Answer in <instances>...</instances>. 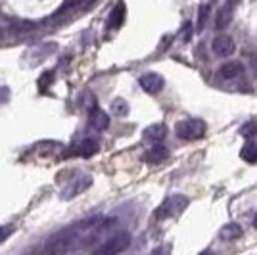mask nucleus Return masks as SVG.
Wrapping results in <instances>:
<instances>
[{
	"instance_id": "nucleus-1",
	"label": "nucleus",
	"mask_w": 257,
	"mask_h": 255,
	"mask_svg": "<svg viewBox=\"0 0 257 255\" xmlns=\"http://www.w3.org/2000/svg\"><path fill=\"white\" fill-rule=\"evenodd\" d=\"M128 245H131V234L128 232H117L107 236L104 240V244H100L94 249V253L100 255H117L121 251H125Z\"/></svg>"
},
{
	"instance_id": "nucleus-2",
	"label": "nucleus",
	"mask_w": 257,
	"mask_h": 255,
	"mask_svg": "<svg viewBox=\"0 0 257 255\" xmlns=\"http://www.w3.org/2000/svg\"><path fill=\"white\" fill-rule=\"evenodd\" d=\"M186 207H188V198L182 196V194H173L169 198H165L163 203L156 209V217L158 219H169L175 215H181Z\"/></svg>"
},
{
	"instance_id": "nucleus-3",
	"label": "nucleus",
	"mask_w": 257,
	"mask_h": 255,
	"mask_svg": "<svg viewBox=\"0 0 257 255\" xmlns=\"http://www.w3.org/2000/svg\"><path fill=\"white\" fill-rule=\"evenodd\" d=\"M205 129L202 119H182L175 125V133L182 140H198L205 135Z\"/></svg>"
},
{
	"instance_id": "nucleus-4",
	"label": "nucleus",
	"mask_w": 257,
	"mask_h": 255,
	"mask_svg": "<svg viewBox=\"0 0 257 255\" xmlns=\"http://www.w3.org/2000/svg\"><path fill=\"white\" fill-rule=\"evenodd\" d=\"M92 186V177L90 175H77L75 179L65 184V188L62 190L60 198L62 200H73L77 196H81L83 192H86L88 188Z\"/></svg>"
},
{
	"instance_id": "nucleus-5",
	"label": "nucleus",
	"mask_w": 257,
	"mask_h": 255,
	"mask_svg": "<svg viewBox=\"0 0 257 255\" xmlns=\"http://www.w3.org/2000/svg\"><path fill=\"white\" fill-rule=\"evenodd\" d=\"M139 85L144 92H148V94H158V92L163 90L165 81H163V77H161L160 73H146L139 79Z\"/></svg>"
},
{
	"instance_id": "nucleus-6",
	"label": "nucleus",
	"mask_w": 257,
	"mask_h": 255,
	"mask_svg": "<svg viewBox=\"0 0 257 255\" xmlns=\"http://www.w3.org/2000/svg\"><path fill=\"white\" fill-rule=\"evenodd\" d=\"M98 150H100V144H98V140L94 139H85L81 140V142H75L71 150H69V154L71 156H81V158H90V156H94Z\"/></svg>"
},
{
	"instance_id": "nucleus-7",
	"label": "nucleus",
	"mask_w": 257,
	"mask_h": 255,
	"mask_svg": "<svg viewBox=\"0 0 257 255\" xmlns=\"http://www.w3.org/2000/svg\"><path fill=\"white\" fill-rule=\"evenodd\" d=\"M211 48H213V52L217 56H230L234 52V41L228 35H217L213 39Z\"/></svg>"
},
{
	"instance_id": "nucleus-8",
	"label": "nucleus",
	"mask_w": 257,
	"mask_h": 255,
	"mask_svg": "<svg viewBox=\"0 0 257 255\" xmlns=\"http://www.w3.org/2000/svg\"><path fill=\"white\" fill-rule=\"evenodd\" d=\"M169 158V150L165 148L161 142H154L148 152L144 154V160L152 163V165H156V163H161V161H165Z\"/></svg>"
},
{
	"instance_id": "nucleus-9",
	"label": "nucleus",
	"mask_w": 257,
	"mask_h": 255,
	"mask_svg": "<svg viewBox=\"0 0 257 255\" xmlns=\"http://www.w3.org/2000/svg\"><path fill=\"white\" fill-rule=\"evenodd\" d=\"M88 121H90V127L96 129V131H106V129L109 127V117H107L106 111H102L100 107H92V109H90Z\"/></svg>"
},
{
	"instance_id": "nucleus-10",
	"label": "nucleus",
	"mask_w": 257,
	"mask_h": 255,
	"mask_svg": "<svg viewBox=\"0 0 257 255\" xmlns=\"http://www.w3.org/2000/svg\"><path fill=\"white\" fill-rule=\"evenodd\" d=\"M165 135H167V129L165 125H161V123H156V125H150V127L144 129V133H142V139L146 140V142H161V140L165 139Z\"/></svg>"
},
{
	"instance_id": "nucleus-11",
	"label": "nucleus",
	"mask_w": 257,
	"mask_h": 255,
	"mask_svg": "<svg viewBox=\"0 0 257 255\" xmlns=\"http://www.w3.org/2000/svg\"><path fill=\"white\" fill-rule=\"evenodd\" d=\"M242 73H244V65L240 64V62H226V64L219 67V75L223 79H236Z\"/></svg>"
},
{
	"instance_id": "nucleus-12",
	"label": "nucleus",
	"mask_w": 257,
	"mask_h": 255,
	"mask_svg": "<svg viewBox=\"0 0 257 255\" xmlns=\"http://www.w3.org/2000/svg\"><path fill=\"white\" fill-rule=\"evenodd\" d=\"M123 22H125V4H123V2H117L115 8L109 14L107 25H109L111 29H119V27L123 25Z\"/></svg>"
},
{
	"instance_id": "nucleus-13",
	"label": "nucleus",
	"mask_w": 257,
	"mask_h": 255,
	"mask_svg": "<svg viewBox=\"0 0 257 255\" xmlns=\"http://www.w3.org/2000/svg\"><path fill=\"white\" fill-rule=\"evenodd\" d=\"M219 236H221V240H226V242L238 240V238L242 236V226L236 223H228L219 230Z\"/></svg>"
},
{
	"instance_id": "nucleus-14",
	"label": "nucleus",
	"mask_w": 257,
	"mask_h": 255,
	"mask_svg": "<svg viewBox=\"0 0 257 255\" xmlns=\"http://www.w3.org/2000/svg\"><path fill=\"white\" fill-rule=\"evenodd\" d=\"M240 158H242L244 161H247V163H255L257 161V144H253V142L244 144L242 150H240Z\"/></svg>"
},
{
	"instance_id": "nucleus-15",
	"label": "nucleus",
	"mask_w": 257,
	"mask_h": 255,
	"mask_svg": "<svg viewBox=\"0 0 257 255\" xmlns=\"http://www.w3.org/2000/svg\"><path fill=\"white\" fill-rule=\"evenodd\" d=\"M230 16H232V4H226L221 8L219 16H217V22H215V27L217 29H223L226 23L230 22Z\"/></svg>"
},
{
	"instance_id": "nucleus-16",
	"label": "nucleus",
	"mask_w": 257,
	"mask_h": 255,
	"mask_svg": "<svg viewBox=\"0 0 257 255\" xmlns=\"http://www.w3.org/2000/svg\"><path fill=\"white\" fill-rule=\"evenodd\" d=\"M111 113L115 117H127L128 115V104L123 98H115L111 102Z\"/></svg>"
},
{
	"instance_id": "nucleus-17",
	"label": "nucleus",
	"mask_w": 257,
	"mask_h": 255,
	"mask_svg": "<svg viewBox=\"0 0 257 255\" xmlns=\"http://www.w3.org/2000/svg\"><path fill=\"white\" fill-rule=\"evenodd\" d=\"M209 4L205 2V4H202L200 6V14H198V25H196V29L198 31H204V27L207 25V18H209Z\"/></svg>"
},
{
	"instance_id": "nucleus-18",
	"label": "nucleus",
	"mask_w": 257,
	"mask_h": 255,
	"mask_svg": "<svg viewBox=\"0 0 257 255\" xmlns=\"http://www.w3.org/2000/svg\"><path fill=\"white\" fill-rule=\"evenodd\" d=\"M37 27L35 22H14L12 23V31L14 33H29Z\"/></svg>"
},
{
	"instance_id": "nucleus-19",
	"label": "nucleus",
	"mask_w": 257,
	"mask_h": 255,
	"mask_svg": "<svg viewBox=\"0 0 257 255\" xmlns=\"http://www.w3.org/2000/svg\"><path fill=\"white\" fill-rule=\"evenodd\" d=\"M52 81H54L52 71H44V73L39 77V88H41V90H46L48 86L52 85Z\"/></svg>"
},
{
	"instance_id": "nucleus-20",
	"label": "nucleus",
	"mask_w": 257,
	"mask_h": 255,
	"mask_svg": "<svg viewBox=\"0 0 257 255\" xmlns=\"http://www.w3.org/2000/svg\"><path fill=\"white\" fill-rule=\"evenodd\" d=\"M240 135H242L244 139L253 137V135H257V125H255V123H246V125H242V129H240Z\"/></svg>"
},
{
	"instance_id": "nucleus-21",
	"label": "nucleus",
	"mask_w": 257,
	"mask_h": 255,
	"mask_svg": "<svg viewBox=\"0 0 257 255\" xmlns=\"http://www.w3.org/2000/svg\"><path fill=\"white\" fill-rule=\"evenodd\" d=\"M14 230H16L14 224H2V226H0V244H2L4 240H8L12 234H14Z\"/></svg>"
},
{
	"instance_id": "nucleus-22",
	"label": "nucleus",
	"mask_w": 257,
	"mask_h": 255,
	"mask_svg": "<svg viewBox=\"0 0 257 255\" xmlns=\"http://www.w3.org/2000/svg\"><path fill=\"white\" fill-rule=\"evenodd\" d=\"M182 33H184V43H188V41H190V37H192V23H190V22L184 23V29H182Z\"/></svg>"
},
{
	"instance_id": "nucleus-23",
	"label": "nucleus",
	"mask_w": 257,
	"mask_h": 255,
	"mask_svg": "<svg viewBox=\"0 0 257 255\" xmlns=\"http://www.w3.org/2000/svg\"><path fill=\"white\" fill-rule=\"evenodd\" d=\"M10 98V88L8 86H0V104H4Z\"/></svg>"
},
{
	"instance_id": "nucleus-24",
	"label": "nucleus",
	"mask_w": 257,
	"mask_h": 255,
	"mask_svg": "<svg viewBox=\"0 0 257 255\" xmlns=\"http://www.w3.org/2000/svg\"><path fill=\"white\" fill-rule=\"evenodd\" d=\"M92 2H94V0H83V8H86V6L92 4Z\"/></svg>"
},
{
	"instance_id": "nucleus-25",
	"label": "nucleus",
	"mask_w": 257,
	"mask_h": 255,
	"mask_svg": "<svg viewBox=\"0 0 257 255\" xmlns=\"http://www.w3.org/2000/svg\"><path fill=\"white\" fill-rule=\"evenodd\" d=\"M253 226L257 228V215H255V219H253Z\"/></svg>"
}]
</instances>
